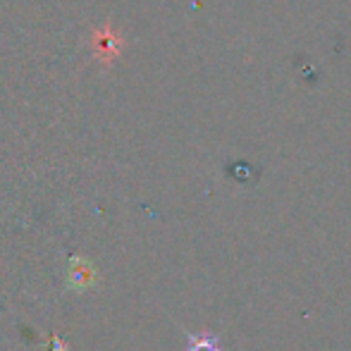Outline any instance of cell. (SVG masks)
Segmentation results:
<instances>
[{
  "mask_svg": "<svg viewBox=\"0 0 351 351\" xmlns=\"http://www.w3.org/2000/svg\"><path fill=\"white\" fill-rule=\"evenodd\" d=\"M186 351H222V344L215 335H189Z\"/></svg>",
  "mask_w": 351,
  "mask_h": 351,
  "instance_id": "1",
  "label": "cell"
}]
</instances>
